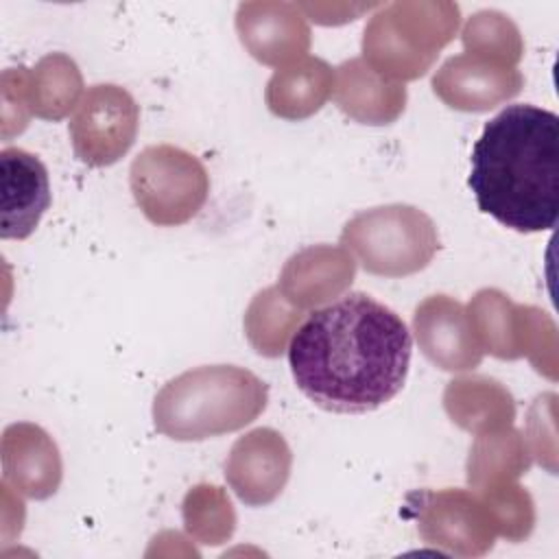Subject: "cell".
Listing matches in <instances>:
<instances>
[{"instance_id":"cell-1","label":"cell","mask_w":559,"mask_h":559,"mask_svg":"<svg viewBox=\"0 0 559 559\" xmlns=\"http://www.w3.org/2000/svg\"><path fill=\"white\" fill-rule=\"evenodd\" d=\"M413 338L397 312L349 293L308 314L288 343L297 389L323 411L369 413L404 386Z\"/></svg>"},{"instance_id":"cell-2","label":"cell","mask_w":559,"mask_h":559,"mask_svg":"<svg viewBox=\"0 0 559 559\" xmlns=\"http://www.w3.org/2000/svg\"><path fill=\"white\" fill-rule=\"evenodd\" d=\"M467 183L478 210L500 225L533 234L559 218V116L535 105H509L472 148Z\"/></svg>"},{"instance_id":"cell-3","label":"cell","mask_w":559,"mask_h":559,"mask_svg":"<svg viewBox=\"0 0 559 559\" xmlns=\"http://www.w3.org/2000/svg\"><path fill=\"white\" fill-rule=\"evenodd\" d=\"M266 384L249 369L210 365L183 371L153 402L155 428L177 441H201L251 424L266 408Z\"/></svg>"},{"instance_id":"cell-4","label":"cell","mask_w":559,"mask_h":559,"mask_svg":"<svg viewBox=\"0 0 559 559\" xmlns=\"http://www.w3.org/2000/svg\"><path fill=\"white\" fill-rule=\"evenodd\" d=\"M459 28V7L448 2H395L371 17L362 50L384 79L421 76Z\"/></svg>"},{"instance_id":"cell-5","label":"cell","mask_w":559,"mask_h":559,"mask_svg":"<svg viewBox=\"0 0 559 559\" xmlns=\"http://www.w3.org/2000/svg\"><path fill=\"white\" fill-rule=\"evenodd\" d=\"M341 242L354 251L365 271L384 277H404L426 269L439 249L430 216L400 203L356 214L345 225Z\"/></svg>"},{"instance_id":"cell-6","label":"cell","mask_w":559,"mask_h":559,"mask_svg":"<svg viewBox=\"0 0 559 559\" xmlns=\"http://www.w3.org/2000/svg\"><path fill=\"white\" fill-rule=\"evenodd\" d=\"M129 183L142 214L159 227L188 223L210 192L205 166L170 144L144 148L129 168Z\"/></svg>"},{"instance_id":"cell-7","label":"cell","mask_w":559,"mask_h":559,"mask_svg":"<svg viewBox=\"0 0 559 559\" xmlns=\"http://www.w3.org/2000/svg\"><path fill=\"white\" fill-rule=\"evenodd\" d=\"M140 109L133 96L114 83L92 85L70 120L74 155L87 166H109L133 144Z\"/></svg>"},{"instance_id":"cell-8","label":"cell","mask_w":559,"mask_h":559,"mask_svg":"<svg viewBox=\"0 0 559 559\" xmlns=\"http://www.w3.org/2000/svg\"><path fill=\"white\" fill-rule=\"evenodd\" d=\"M290 450L280 432L258 428L240 437L227 461L225 478L236 496L251 504H269L275 500L290 474Z\"/></svg>"},{"instance_id":"cell-9","label":"cell","mask_w":559,"mask_h":559,"mask_svg":"<svg viewBox=\"0 0 559 559\" xmlns=\"http://www.w3.org/2000/svg\"><path fill=\"white\" fill-rule=\"evenodd\" d=\"M435 94L454 109L485 111L515 96L522 74L496 57L467 52L448 59L432 79Z\"/></svg>"},{"instance_id":"cell-10","label":"cell","mask_w":559,"mask_h":559,"mask_svg":"<svg viewBox=\"0 0 559 559\" xmlns=\"http://www.w3.org/2000/svg\"><path fill=\"white\" fill-rule=\"evenodd\" d=\"M0 190V236L4 240L28 238L50 207V181L46 166L37 155L24 148H2Z\"/></svg>"},{"instance_id":"cell-11","label":"cell","mask_w":559,"mask_h":559,"mask_svg":"<svg viewBox=\"0 0 559 559\" xmlns=\"http://www.w3.org/2000/svg\"><path fill=\"white\" fill-rule=\"evenodd\" d=\"M236 28L242 46L262 63L280 66L310 46V31L297 4L247 2L238 7Z\"/></svg>"},{"instance_id":"cell-12","label":"cell","mask_w":559,"mask_h":559,"mask_svg":"<svg viewBox=\"0 0 559 559\" xmlns=\"http://www.w3.org/2000/svg\"><path fill=\"white\" fill-rule=\"evenodd\" d=\"M415 330L424 354L441 369L461 371L480 362L483 349L459 301L445 295L426 299L415 312Z\"/></svg>"},{"instance_id":"cell-13","label":"cell","mask_w":559,"mask_h":559,"mask_svg":"<svg viewBox=\"0 0 559 559\" xmlns=\"http://www.w3.org/2000/svg\"><path fill=\"white\" fill-rule=\"evenodd\" d=\"M336 105L365 124H386L404 109V85L389 83L365 59H349L336 68Z\"/></svg>"},{"instance_id":"cell-14","label":"cell","mask_w":559,"mask_h":559,"mask_svg":"<svg viewBox=\"0 0 559 559\" xmlns=\"http://www.w3.org/2000/svg\"><path fill=\"white\" fill-rule=\"evenodd\" d=\"M334 74L321 59H304L277 70L266 85V103L275 116L306 118L317 111L332 87Z\"/></svg>"}]
</instances>
